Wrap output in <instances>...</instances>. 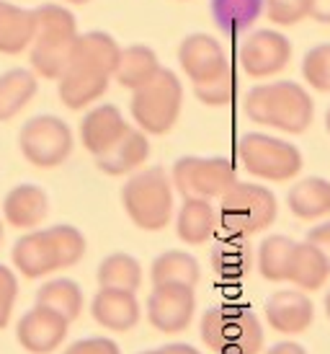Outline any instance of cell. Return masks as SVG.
<instances>
[{
	"mask_svg": "<svg viewBox=\"0 0 330 354\" xmlns=\"http://www.w3.org/2000/svg\"><path fill=\"white\" fill-rule=\"evenodd\" d=\"M86 256V236L75 225H52L47 230L34 227L13 243L10 259L19 274L26 279L55 274L75 266Z\"/></svg>",
	"mask_w": 330,
	"mask_h": 354,
	"instance_id": "cell-1",
	"label": "cell"
},
{
	"mask_svg": "<svg viewBox=\"0 0 330 354\" xmlns=\"http://www.w3.org/2000/svg\"><path fill=\"white\" fill-rule=\"evenodd\" d=\"M243 109L255 124L282 129L289 135H302L315 117L310 93L294 80H273L255 86L248 91Z\"/></svg>",
	"mask_w": 330,
	"mask_h": 354,
	"instance_id": "cell-2",
	"label": "cell"
},
{
	"mask_svg": "<svg viewBox=\"0 0 330 354\" xmlns=\"http://www.w3.org/2000/svg\"><path fill=\"white\" fill-rule=\"evenodd\" d=\"M75 37L78 21L70 8L59 3H44L34 8V39L29 47V62L37 78L57 80L68 70Z\"/></svg>",
	"mask_w": 330,
	"mask_h": 354,
	"instance_id": "cell-3",
	"label": "cell"
},
{
	"mask_svg": "<svg viewBox=\"0 0 330 354\" xmlns=\"http://www.w3.org/2000/svg\"><path fill=\"white\" fill-rule=\"evenodd\" d=\"M279 202L271 189L248 181H235L233 187L220 197L217 225L227 236L248 238L253 233H263L276 223Z\"/></svg>",
	"mask_w": 330,
	"mask_h": 354,
	"instance_id": "cell-4",
	"label": "cell"
},
{
	"mask_svg": "<svg viewBox=\"0 0 330 354\" xmlns=\"http://www.w3.org/2000/svg\"><path fill=\"white\" fill-rule=\"evenodd\" d=\"M202 342L214 354H258L263 346V326L245 305H214L202 315Z\"/></svg>",
	"mask_w": 330,
	"mask_h": 354,
	"instance_id": "cell-5",
	"label": "cell"
},
{
	"mask_svg": "<svg viewBox=\"0 0 330 354\" xmlns=\"http://www.w3.org/2000/svg\"><path fill=\"white\" fill-rule=\"evenodd\" d=\"M122 205L137 227L163 230L173 217V181L160 166L137 171L122 187Z\"/></svg>",
	"mask_w": 330,
	"mask_h": 354,
	"instance_id": "cell-6",
	"label": "cell"
},
{
	"mask_svg": "<svg viewBox=\"0 0 330 354\" xmlns=\"http://www.w3.org/2000/svg\"><path fill=\"white\" fill-rule=\"evenodd\" d=\"M184 86L173 70L160 68L145 86L132 91L129 111L145 135H165L181 117Z\"/></svg>",
	"mask_w": 330,
	"mask_h": 354,
	"instance_id": "cell-7",
	"label": "cell"
},
{
	"mask_svg": "<svg viewBox=\"0 0 330 354\" xmlns=\"http://www.w3.org/2000/svg\"><path fill=\"white\" fill-rule=\"evenodd\" d=\"M237 158L248 174L263 181H289L302 171L300 148L263 132H248L237 140Z\"/></svg>",
	"mask_w": 330,
	"mask_h": 354,
	"instance_id": "cell-8",
	"label": "cell"
},
{
	"mask_svg": "<svg viewBox=\"0 0 330 354\" xmlns=\"http://www.w3.org/2000/svg\"><path fill=\"white\" fill-rule=\"evenodd\" d=\"M72 129L55 114H37L23 122L19 132L21 156L37 168H57L72 153Z\"/></svg>",
	"mask_w": 330,
	"mask_h": 354,
	"instance_id": "cell-9",
	"label": "cell"
},
{
	"mask_svg": "<svg viewBox=\"0 0 330 354\" xmlns=\"http://www.w3.org/2000/svg\"><path fill=\"white\" fill-rule=\"evenodd\" d=\"M171 181L184 197L220 199L237 181V171L227 158L184 156L173 163Z\"/></svg>",
	"mask_w": 330,
	"mask_h": 354,
	"instance_id": "cell-10",
	"label": "cell"
},
{
	"mask_svg": "<svg viewBox=\"0 0 330 354\" xmlns=\"http://www.w3.org/2000/svg\"><path fill=\"white\" fill-rule=\"evenodd\" d=\"M291 59V41L282 31L258 29L251 31L237 50V62L251 78H271L279 75Z\"/></svg>",
	"mask_w": 330,
	"mask_h": 354,
	"instance_id": "cell-11",
	"label": "cell"
},
{
	"mask_svg": "<svg viewBox=\"0 0 330 354\" xmlns=\"http://www.w3.org/2000/svg\"><path fill=\"white\" fill-rule=\"evenodd\" d=\"M196 310L194 287L188 285H155L147 297V321L163 334H181L191 326Z\"/></svg>",
	"mask_w": 330,
	"mask_h": 354,
	"instance_id": "cell-12",
	"label": "cell"
},
{
	"mask_svg": "<svg viewBox=\"0 0 330 354\" xmlns=\"http://www.w3.org/2000/svg\"><path fill=\"white\" fill-rule=\"evenodd\" d=\"M68 318H62L44 305H34L31 310L21 315L19 326H16V339L31 354H52L68 339Z\"/></svg>",
	"mask_w": 330,
	"mask_h": 354,
	"instance_id": "cell-13",
	"label": "cell"
},
{
	"mask_svg": "<svg viewBox=\"0 0 330 354\" xmlns=\"http://www.w3.org/2000/svg\"><path fill=\"white\" fill-rule=\"evenodd\" d=\"M266 321L279 334H304L315 321V305L304 290H279L266 300Z\"/></svg>",
	"mask_w": 330,
	"mask_h": 354,
	"instance_id": "cell-14",
	"label": "cell"
},
{
	"mask_svg": "<svg viewBox=\"0 0 330 354\" xmlns=\"http://www.w3.org/2000/svg\"><path fill=\"white\" fill-rule=\"evenodd\" d=\"M178 62L191 83L214 78L217 73L230 68L222 44L209 34H188L178 47Z\"/></svg>",
	"mask_w": 330,
	"mask_h": 354,
	"instance_id": "cell-15",
	"label": "cell"
},
{
	"mask_svg": "<svg viewBox=\"0 0 330 354\" xmlns=\"http://www.w3.org/2000/svg\"><path fill=\"white\" fill-rule=\"evenodd\" d=\"M126 129H129V124H126L124 114L119 111V106L101 104V106H93L86 117L80 119V142L90 156L96 158L101 153H106Z\"/></svg>",
	"mask_w": 330,
	"mask_h": 354,
	"instance_id": "cell-16",
	"label": "cell"
},
{
	"mask_svg": "<svg viewBox=\"0 0 330 354\" xmlns=\"http://www.w3.org/2000/svg\"><path fill=\"white\" fill-rule=\"evenodd\" d=\"M49 215V197L39 184H19L3 199V217L10 227L34 230Z\"/></svg>",
	"mask_w": 330,
	"mask_h": 354,
	"instance_id": "cell-17",
	"label": "cell"
},
{
	"mask_svg": "<svg viewBox=\"0 0 330 354\" xmlns=\"http://www.w3.org/2000/svg\"><path fill=\"white\" fill-rule=\"evenodd\" d=\"M90 315L98 326H104L108 331H129L135 328L139 321V303H137L135 292L129 290H111V287H101L93 303H90Z\"/></svg>",
	"mask_w": 330,
	"mask_h": 354,
	"instance_id": "cell-18",
	"label": "cell"
},
{
	"mask_svg": "<svg viewBox=\"0 0 330 354\" xmlns=\"http://www.w3.org/2000/svg\"><path fill=\"white\" fill-rule=\"evenodd\" d=\"M108 80H111V75H106V73L68 65V70L57 78L59 101L72 111H80V109L96 104L106 93Z\"/></svg>",
	"mask_w": 330,
	"mask_h": 354,
	"instance_id": "cell-19",
	"label": "cell"
},
{
	"mask_svg": "<svg viewBox=\"0 0 330 354\" xmlns=\"http://www.w3.org/2000/svg\"><path fill=\"white\" fill-rule=\"evenodd\" d=\"M150 158V140L139 127H129L122 138L106 150L96 156V166L108 176H126Z\"/></svg>",
	"mask_w": 330,
	"mask_h": 354,
	"instance_id": "cell-20",
	"label": "cell"
},
{
	"mask_svg": "<svg viewBox=\"0 0 330 354\" xmlns=\"http://www.w3.org/2000/svg\"><path fill=\"white\" fill-rule=\"evenodd\" d=\"M119 55H122V47H119V41L111 34H106V31H86V34H78L75 41H72L70 65L98 70V73H106V75L114 78Z\"/></svg>",
	"mask_w": 330,
	"mask_h": 354,
	"instance_id": "cell-21",
	"label": "cell"
},
{
	"mask_svg": "<svg viewBox=\"0 0 330 354\" xmlns=\"http://www.w3.org/2000/svg\"><path fill=\"white\" fill-rule=\"evenodd\" d=\"M217 230V209L212 199L184 197V205L175 217V233L188 246H202Z\"/></svg>",
	"mask_w": 330,
	"mask_h": 354,
	"instance_id": "cell-22",
	"label": "cell"
},
{
	"mask_svg": "<svg viewBox=\"0 0 330 354\" xmlns=\"http://www.w3.org/2000/svg\"><path fill=\"white\" fill-rule=\"evenodd\" d=\"M34 39V10L0 0V55H23Z\"/></svg>",
	"mask_w": 330,
	"mask_h": 354,
	"instance_id": "cell-23",
	"label": "cell"
},
{
	"mask_svg": "<svg viewBox=\"0 0 330 354\" xmlns=\"http://www.w3.org/2000/svg\"><path fill=\"white\" fill-rule=\"evenodd\" d=\"M39 91L37 73L26 68H10L0 75V122H10L29 106Z\"/></svg>",
	"mask_w": 330,
	"mask_h": 354,
	"instance_id": "cell-24",
	"label": "cell"
},
{
	"mask_svg": "<svg viewBox=\"0 0 330 354\" xmlns=\"http://www.w3.org/2000/svg\"><path fill=\"white\" fill-rule=\"evenodd\" d=\"M328 277H330V259L322 254L320 248H315L307 241H302V243L294 246L289 277L287 279H291L304 292H315V290H320L328 282Z\"/></svg>",
	"mask_w": 330,
	"mask_h": 354,
	"instance_id": "cell-25",
	"label": "cell"
},
{
	"mask_svg": "<svg viewBox=\"0 0 330 354\" xmlns=\"http://www.w3.org/2000/svg\"><path fill=\"white\" fill-rule=\"evenodd\" d=\"M289 212L300 220H320L330 215V181L310 176L297 181L287 194Z\"/></svg>",
	"mask_w": 330,
	"mask_h": 354,
	"instance_id": "cell-26",
	"label": "cell"
},
{
	"mask_svg": "<svg viewBox=\"0 0 330 354\" xmlns=\"http://www.w3.org/2000/svg\"><path fill=\"white\" fill-rule=\"evenodd\" d=\"M217 29L227 37H240L263 16V0H209Z\"/></svg>",
	"mask_w": 330,
	"mask_h": 354,
	"instance_id": "cell-27",
	"label": "cell"
},
{
	"mask_svg": "<svg viewBox=\"0 0 330 354\" xmlns=\"http://www.w3.org/2000/svg\"><path fill=\"white\" fill-rule=\"evenodd\" d=\"M160 68L163 65H160L155 50H150L147 44H132V47H124L119 55L114 78L119 80V86L135 91L139 86H145Z\"/></svg>",
	"mask_w": 330,
	"mask_h": 354,
	"instance_id": "cell-28",
	"label": "cell"
},
{
	"mask_svg": "<svg viewBox=\"0 0 330 354\" xmlns=\"http://www.w3.org/2000/svg\"><path fill=\"white\" fill-rule=\"evenodd\" d=\"M37 305H44V308L55 310V313H59L72 324L83 313V290H80L75 279L57 277V279L44 282L37 290Z\"/></svg>",
	"mask_w": 330,
	"mask_h": 354,
	"instance_id": "cell-29",
	"label": "cell"
},
{
	"mask_svg": "<svg viewBox=\"0 0 330 354\" xmlns=\"http://www.w3.org/2000/svg\"><path fill=\"white\" fill-rule=\"evenodd\" d=\"M199 277H202V266H199V261H196L194 256L186 254V251H165L150 266L153 285H168V282H173V285L196 287Z\"/></svg>",
	"mask_w": 330,
	"mask_h": 354,
	"instance_id": "cell-30",
	"label": "cell"
},
{
	"mask_svg": "<svg viewBox=\"0 0 330 354\" xmlns=\"http://www.w3.org/2000/svg\"><path fill=\"white\" fill-rule=\"evenodd\" d=\"M253 254L245 238L227 236L212 248V269L222 279H240L251 272Z\"/></svg>",
	"mask_w": 330,
	"mask_h": 354,
	"instance_id": "cell-31",
	"label": "cell"
},
{
	"mask_svg": "<svg viewBox=\"0 0 330 354\" xmlns=\"http://www.w3.org/2000/svg\"><path fill=\"white\" fill-rule=\"evenodd\" d=\"M96 279L101 287L137 292V287L142 285V266H139V261H137L135 256L111 254L98 264Z\"/></svg>",
	"mask_w": 330,
	"mask_h": 354,
	"instance_id": "cell-32",
	"label": "cell"
},
{
	"mask_svg": "<svg viewBox=\"0 0 330 354\" xmlns=\"http://www.w3.org/2000/svg\"><path fill=\"white\" fill-rule=\"evenodd\" d=\"M294 241L287 236H269L258 246V272L269 282H284L289 277L291 254H294Z\"/></svg>",
	"mask_w": 330,
	"mask_h": 354,
	"instance_id": "cell-33",
	"label": "cell"
},
{
	"mask_svg": "<svg viewBox=\"0 0 330 354\" xmlns=\"http://www.w3.org/2000/svg\"><path fill=\"white\" fill-rule=\"evenodd\" d=\"M191 86H194V96L202 104H206V106H227L235 99L237 78H235L233 68H224L214 78H206L202 83H191Z\"/></svg>",
	"mask_w": 330,
	"mask_h": 354,
	"instance_id": "cell-34",
	"label": "cell"
},
{
	"mask_svg": "<svg viewBox=\"0 0 330 354\" xmlns=\"http://www.w3.org/2000/svg\"><path fill=\"white\" fill-rule=\"evenodd\" d=\"M302 78L307 80L310 88L330 93V41H322L307 50L302 59Z\"/></svg>",
	"mask_w": 330,
	"mask_h": 354,
	"instance_id": "cell-35",
	"label": "cell"
},
{
	"mask_svg": "<svg viewBox=\"0 0 330 354\" xmlns=\"http://www.w3.org/2000/svg\"><path fill=\"white\" fill-rule=\"evenodd\" d=\"M263 10L276 26H294L310 13V0H263Z\"/></svg>",
	"mask_w": 330,
	"mask_h": 354,
	"instance_id": "cell-36",
	"label": "cell"
},
{
	"mask_svg": "<svg viewBox=\"0 0 330 354\" xmlns=\"http://www.w3.org/2000/svg\"><path fill=\"white\" fill-rule=\"evenodd\" d=\"M16 297H19V279L13 274V269L0 264V328H6L16 308Z\"/></svg>",
	"mask_w": 330,
	"mask_h": 354,
	"instance_id": "cell-37",
	"label": "cell"
},
{
	"mask_svg": "<svg viewBox=\"0 0 330 354\" xmlns=\"http://www.w3.org/2000/svg\"><path fill=\"white\" fill-rule=\"evenodd\" d=\"M62 354H122V349L108 336H90V339L72 342Z\"/></svg>",
	"mask_w": 330,
	"mask_h": 354,
	"instance_id": "cell-38",
	"label": "cell"
},
{
	"mask_svg": "<svg viewBox=\"0 0 330 354\" xmlns=\"http://www.w3.org/2000/svg\"><path fill=\"white\" fill-rule=\"evenodd\" d=\"M304 241H307V243H312L315 248H320L322 254L330 259V220H328V223H320V225L312 227Z\"/></svg>",
	"mask_w": 330,
	"mask_h": 354,
	"instance_id": "cell-39",
	"label": "cell"
},
{
	"mask_svg": "<svg viewBox=\"0 0 330 354\" xmlns=\"http://www.w3.org/2000/svg\"><path fill=\"white\" fill-rule=\"evenodd\" d=\"M307 19L318 21V24H330V0H310Z\"/></svg>",
	"mask_w": 330,
	"mask_h": 354,
	"instance_id": "cell-40",
	"label": "cell"
},
{
	"mask_svg": "<svg viewBox=\"0 0 330 354\" xmlns=\"http://www.w3.org/2000/svg\"><path fill=\"white\" fill-rule=\"evenodd\" d=\"M266 354H307V349L302 344H297V342H279V344H273Z\"/></svg>",
	"mask_w": 330,
	"mask_h": 354,
	"instance_id": "cell-41",
	"label": "cell"
},
{
	"mask_svg": "<svg viewBox=\"0 0 330 354\" xmlns=\"http://www.w3.org/2000/svg\"><path fill=\"white\" fill-rule=\"evenodd\" d=\"M65 3H70V6H86L90 0H65Z\"/></svg>",
	"mask_w": 330,
	"mask_h": 354,
	"instance_id": "cell-42",
	"label": "cell"
},
{
	"mask_svg": "<svg viewBox=\"0 0 330 354\" xmlns=\"http://www.w3.org/2000/svg\"><path fill=\"white\" fill-rule=\"evenodd\" d=\"M325 313H328V318H330V292L325 295Z\"/></svg>",
	"mask_w": 330,
	"mask_h": 354,
	"instance_id": "cell-43",
	"label": "cell"
},
{
	"mask_svg": "<svg viewBox=\"0 0 330 354\" xmlns=\"http://www.w3.org/2000/svg\"><path fill=\"white\" fill-rule=\"evenodd\" d=\"M325 129L330 132V109H328V114H325Z\"/></svg>",
	"mask_w": 330,
	"mask_h": 354,
	"instance_id": "cell-44",
	"label": "cell"
},
{
	"mask_svg": "<svg viewBox=\"0 0 330 354\" xmlns=\"http://www.w3.org/2000/svg\"><path fill=\"white\" fill-rule=\"evenodd\" d=\"M139 354H163V349H150V352H139Z\"/></svg>",
	"mask_w": 330,
	"mask_h": 354,
	"instance_id": "cell-45",
	"label": "cell"
},
{
	"mask_svg": "<svg viewBox=\"0 0 330 354\" xmlns=\"http://www.w3.org/2000/svg\"><path fill=\"white\" fill-rule=\"evenodd\" d=\"M0 243H3V220H0Z\"/></svg>",
	"mask_w": 330,
	"mask_h": 354,
	"instance_id": "cell-46",
	"label": "cell"
}]
</instances>
